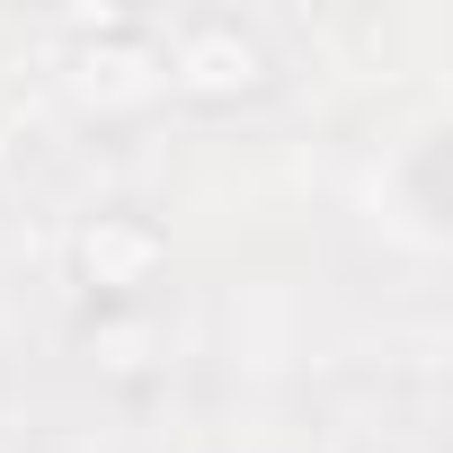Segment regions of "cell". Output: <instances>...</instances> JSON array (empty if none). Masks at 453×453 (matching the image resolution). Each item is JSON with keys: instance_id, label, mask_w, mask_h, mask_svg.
I'll use <instances>...</instances> for the list:
<instances>
[]
</instances>
